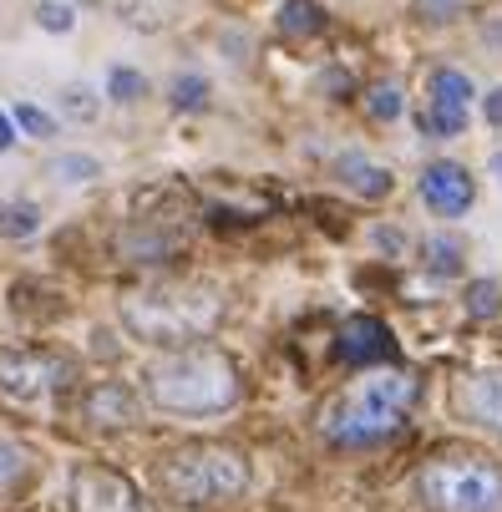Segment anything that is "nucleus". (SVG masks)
<instances>
[{
    "label": "nucleus",
    "mask_w": 502,
    "mask_h": 512,
    "mask_svg": "<svg viewBox=\"0 0 502 512\" xmlns=\"http://www.w3.org/2000/svg\"><path fill=\"white\" fill-rule=\"evenodd\" d=\"M386 350H391V330H386L381 320H371V315L345 320V330H340V355H345V360L371 365V360H381Z\"/></svg>",
    "instance_id": "f8f14e48"
},
{
    "label": "nucleus",
    "mask_w": 502,
    "mask_h": 512,
    "mask_svg": "<svg viewBox=\"0 0 502 512\" xmlns=\"http://www.w3.org/2000/svg\"><path fill=\"white\" fill-rule=\"evenodd\" d=\"M477 102V87L467 71L457 66H437L426 82V112H421V132L426 137H462L467 132V112Z\"/></svg>",
    "instance_id": "423d86ee"
},
{
    "label": "nucleus",
    "mask_w": 502,
    "mask_h": 512,
    "mask_svg": "<svg viewBox=\"0 0 502 512\" xmlns=\"http://www.w3.org/2000/svg\"><path fill=\"white\" fill-rule=\"evenodd\" d=\"M51 178L56 183H92V178H102V163L92 153H61L51 163Z\"/></svg>",
    "instance_id": "dca6fc26"
},
{
    "label": "nucleus",
    "mask_w": 502,
    "mask_h": 512,
    "mask_svg": "<svg viewBox=\"0 0 502 512\" xmlns=\"http://www.w3.org/2000/svg\"><path fill=\"white\" fill-rule=\"evenodd\" d=\"M148 396L173 416H219L239 401V365L224 350H173L148 365Z\"/></svg>",
    "instance_id": "f257e3e1"
},
{
    "label": "nucleus",
    "mask_w": 502,
    "mask_h": 512,
    "mask_svg": "<svg viewBox=\"0 0 502 512\" xmlns=\"http://www.w3.org/2000/svg\"><path fill=\"white\" fill-rule=\"evenodd\" d=\"M426 269L457 274V269H462V244H457V239H426Z\"/></svg>",
    "instance_id": "412c9836"
},
{
    "label": "nucleus",
    "mask_w": 502,
    "mask_h": 512,
    "mask_svg": "<svg viewBox=\"0 0 502 512\" xmlns=\"http://www.w3.org/2000/svg\"><path fill=\"white\" fill-rule=\"evenodd\" d=\"M61 107H66V117H77V122H92L97 117V97L87 87H66L61 92Z\"/></svg>",
    "instance_id": "393cba45"
},
{
    "label": "nucleus",
    "mask_w": 502,
    "mask_h": 512,
    "mask_svg": "<svg viewBox=\"0 0 502 512\" xmlns=\"http://www.w3.org/2000/svg\"><path fill=\"white\" fill-rule=\"evenodd\" d=\"M467 6H472V0H416L421 21H452V16H462Z\"/></svg>",
    "instance_id": "a878e982"
},
{
    "label": "nucleus",
    "mask_w": 502,
    "mask_h": 512,
    "mask_svg": "<svg viewBox=\"0 0 502 512\" xmlns=\"http://www.w3.org/2000/svg\"><path fill=\"white\" fill-rule=\"evenodd\" d=\"M482 117H487L492 127H502V87H492V92L482 97Z\"/></svg>",
    "instance_id": "bb28decb"
},
{
    "label": "nucleus",
    "mask_w": 502,
    "mask_h": 512,
    "mask_svg": "<svg viewBox=\"0 0 502 512\" xmlns=\"http://www.w3.org/2000/svg\"><path fill=\"white\" fill-rule=\"evenodd\" d=\"M41 234V208L26 198L0 203V239H36Z\"/></svg>",
    "instance_id": "4468645a"
},
{
    "label": "nucleus",
    "mask_w": 502,
    "mask_h": 512,
    "mask_svg": "<svg viewBox=\"0 0 502 512\" xmlns=\"http://www.w3.org/2000/svg\"><path fill=\"white\" fill-rule=\"evenodd\" d=\"M224 320V300L208 284H163V289H142L127 295L122 305V325L127 335L148 340V345H183L208 335Z\"/></svg>",
    "instance_id": "7ed1b4c3"
},
{
    "label": "nucleus",
    "mask_w": 502,
    "mask_h": 512,
    "mask_svg": "<svg viewBox=\"0 0 502 512\" xmlns=\"http://www.w3.org/2000/svg\"><path fill=\"white\" fill-rule=\"evenodd\" d=\"M462 406H467L482 426H492V431L502 436V371L472 376V381L462 386Z\"/></svg>",
    "instance_id": "ddd939ff"
},
{
    "label": "nucleus",
    "mask_w": 502,
    "mask_h": 512,
    "mask_svg": "<svg viewBox=\"0 0 502 512\" xmlns=\"http://www.w3.org/2000/svg\"><path fill=\"white\" fill-rule=\"evenodd\" d=\"M279 26L295 31V36H315L325 21H320V6H315V0H290V6H284V16H279Z\"/></svg>",
    "instance_id": "f3484780"
},
{
    "label": "nucleus",
    "mask_w": 502,
    "mask_h": 512,
    "mask_svg": "<svg viewBox=\"0 0 502 512\" xmlns=\"http://www.w3.org/2000/svg\"><path fill=\"white\" fill-rule=\"evenodd\" d=\"M416 188H421V203L432 208L437 218H462L472 208V198H477V183H472V173L462 163H426Z\"/></svg>",
    "instance_id": "1a4fd4ad"
},
{
    "label": "nucleus",
    "mask_w": 502,
    "mask_h": 512,
    "mask_svg": "<svg viewBox=\"0 0 502 512\" xmlns=\"http://www.w3.org/2000/svg\"><path fill=\"white\" fill-rule=\"evenodd\" d=\"M61 360L51 355H36V350H0V391L11 401H41L56 391L61 381Z\"/></svg>",
    "instance_id": "0eeeda50"
},
{
    "label": "nucleus",
    "mask_w": 502,
    "mask_h": 512,
    "mask_svg": "<svg viewBox=\"0 0 502 512\" xmlns=\"http://www.w3.org/2000/svg\"><path fill=\"white\" fill-rule=\"evenodd\" d=\"M11 148H16V117L0 112V153H11Z\"/></svg>",
    "instance_id": "cd10ccee"
},
{
    "label": "nucleus",
    "mask_w": 502,
    "mask_h": 512,
    "mask_svg": "<svg viewBox=\"0 0 502 512\" xmlns=\"http://www.w3.org/2000/svg\"><path fill=\"white\" fill-rule=\"evenodd\" d=\"M168 97H173V107H183V112H198V107L208 102V82H203V77H193V71H183V77H173Z\"/></svg>",
    "instance_id": "6ab92c4d"
},
{
    "label": "nucleus",
    "mask_w": 502,
    "mask_h": 512,
    "mask_svg": "<svg viewBox=\"0 0 502 512\" xmlns=\"http://www.w3.org/2000/svg\"><path fill=\"white\" fill-rule=\"evenodd\" d=\"M107 97L112 102H142L148 97V77H142L137 66H112L107 71Z\"/></svg>",
    "instance_id": "2eb2a0df"
},
{
    "label": "nucleus",
    "mask_w": 502,
    "mask_h": 512,
    "mask_svg": "<svg viewBox=\"0 0 502 512\" xmlns=\"http://www.w3.org/2000/svg\"><path fill=\"white\" fill-rule=\"evenodd\" d=\"M497 305H502V289H497L492 279H477V284L467 289V310H472L477 320H492V315H497Z\"/></svg>",
    "instance_id": "4be33fe9"
},
{
    "label": "nucleus",
    "mask_w": 502,
    "mask_h": 512,
    "mask_svg": "<svg viewBox=\"0 0 502 512\" xmlns=\"http://www.w3.org/2000/svg\"><path fill=\"white\" fill-rule=\"evenodd\" d=\"M11 117H16V127H21V132H31V137H51V132H56V117H51V112H41L36 102H21Z\"/></svg>",
    "instance_id": "5701e85b"
},
{
    "label": "nucleus",
    "mask_w": 502,
    "mask_h": 512,
    "mask_svg": "<svg viewBox=\"0 0 502 512\" xmlns=\"http://www.w3.org/2000/svg\"><path fill=\"white\" fill-rule=\"evenodd\" d=\"M492 173H497V183H502V153H497V158H492Z\"/></svg>",
    "instance_id": "c85d7f7f"
},
{
    "label": "nucleus",
    "mask_w": 502,
    "mask_h": 512,
    "mask_svg": "<svg viewBox=\"0 0 502 512\" xmlns=\"http://www.w3.org/2000/svg\"><path fill=\"white\" fill-rule=\"evenodd\" d=\"M421 497L437 512H502V477L487 462H432L421 472Z\"/></svg>",
    "instance_id": "39448f33"
},
{
    "label": "nucleus",
    "mask_w": 502,
    "mask_h": 512,
    "mask_svg": "<svg viewBox=\"0 0 502 512\" xmlns=\"http://www.w3.org/2000/svg\"><path fill=\"white\" fill-rule=\"evenodd\" d=\"M36 26L51 31V36H66L71 26H77V11H71L66 0H41V6H36Z\"/></svg>",
    "instance_id": "aec40b11"
},
{
    "label": "nucleus",
    "mask_w": 502,
    "mask_h": 512,
    "mask_svg": "<svg viewBox=\"0 0 502 512\" xmlns=\"http://www.w3.org/2000/svg\"><path fill=\"white\" fill-rule=\"evenodd\" d=\"M411 401H416V381L406 371H366L320 411V431L340 447H371L406 421Z\"/></svg>",
    "instance_id": "f03ea898"
},
{
    "label": "nucleus",
    "mask_w": 502,
    "mask_h": 512,
    "mask_svg": "<svg viewBox=\"0 0 502 512\" xmlns=\"http://www.w3.org/2000/svg\"><path fill=\"white\" fill-rule=\"evenodd\" d=\"M82 411H87V421H97V426H132V421L142 416L132 386H122V381H97V386L82 396Z\"/></svg>",
    "instance_id": "9d476101"
},
{
    "label": "nucleus",
    "mask_w": 502,
    "mask_h": 512,
    "mask_svg": "<svg viewBox=\"0 0 502 512\" xmlns=\"http://www.w3.org/2000/svg\"><path fill=\"white\" fill-rule=\"evenodd\" d=\"M335 178L355 193V198H391V188H396V178H391V168H381V163H371L366 153H340L335 158Z\"/></svg>",
    "instance_id": "9b49d317"
},
{
    "label": "nucleus",
    "mask_w": 502,
    "mask_h": 512,
    "mask_svg": "<svg viewBox=\"0 0 502 512\" xmlns=\"http://www.w3.org/2000/svg\"><path fill=\"white\" fill-rule=\"evenodd\" d=\"M21 472H26V452H21L16 442H6V436H0V492L16 487Z\"/></svg>",
    "instance_id": "b1692460"
},
{
    "label": "nucleus",
    "mask_w": 502,
    "mask_h": 512,
    "mask_svg": "<svg viewBox=\"0 0 502 512\" xmlns=\"http://www.w3.org/2000/svg\"><path fill=\"white\" fill-rule=\"evenodd\" d=\"M71 507L77 512H148V502L137 497L127 477L102 472V467H82L71 477Z\"/></svg>",
    "instance_id": "6e6552de"
},
{
    "label": "nucleus",
    "mask_w": 502,
    "mask_h": 512,
    "mask_svg": "<svg viewBox=\"0 0 502 512\" xmlns=\"http://www.w3.org/2000/svg\"><path fill=\"white\" fill-rule=\"evenodd\" d=\"M366 107H371V117H376V122H396V117L406 112V97H401V87H396V82H381V87H371Z\"/></svg>",
    "instance_id": "a211bd4d"
},
{
    "label": "nucleus",
    "mask_w": 502,
    "mask_h": 512,
    "mask_svg": "<svg viewBox=\"0 0 502 512\" xmlns=\"http://www.w3.org/2000/svg\"><path fill=\"white\" fill-rule=\"evenodd\" d=\"M163 492L183 507H208V502H229L249 487V457L219 442H203V447H183L163 462L158 472Z\"/></svg>",
    "instance_id": "20e7f679"
}]
</instances>
